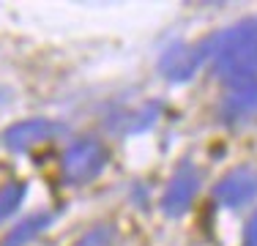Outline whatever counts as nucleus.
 Listing matches in <instances>:
<instances>
[{
	"mask_svg": "<svg viewBox=\"0 0 257 246\" xmlns=\"http://www.w3.org/2000/svg\"><path fill=\"white\" fill-rule=\"evenodd\" d=\"M211 60L230 90H257V17L213 36Z\"/></svg>",
	"mask_w": 257,
	"mask_h": 246,
	"instance_id": "f257e3e1",
	"label": "nucleus"
},
{
	"mask_svg": "<svg viewBox=\"0 0 257 246\" xmlns=\"http://www.w3.org/2000/svg\"><path fill=\"white\" fill-rule=\"evenodd\" d=\"M109 162V148L99 137H79L63 151L60 175L69 186H85L96 181Z\"/></svg>",
	"mask_w": 257,
	"mask_h": 246,
	"instance_id": "f03ea898",
	"label": "nucleus"
},
{
	"mask_svg": "<svg viewBox=\"0 0 257 246\" xmlns=\"http://www.w3.org/2000/svg\"><path fill=\"white\" fill-rule=\"evenodd\" d=\"M208 58H211V39L200 41V44H178L162 55L159 71L173 82H186Z\"/></svg>",
	"mask_w": 257,
	"mask_h": 246,
	"instance_id": "7ed1b4c3",
	"label": "nucleus"
},
{
	"mask_svg": "<svg viewBox=\"0 0 257 246\" xmlns=\"http://www.w3.org/2000/svg\"><path fill=\"white\" fill-rule=\"evenodd\" d=\"M213 197L219 205L238 211V208L249 205L257 197V170L252 167H235L224 178H219L213 186Z\"/></svg>",
	"mask_w": 257,
	"mask_h": 246,
	"instance_id": "20e7f679",
	"label": "nucleus"
},
{
	"mask_svg": "<svg viewBox=\"0 0 257 246\" xmlns=\"http://www.w3.org/2000/svg\"><path fill=\"white\" fill-rule=\"evenodd\" d=\"M200 192V172L194 170V164H181L173 172L167 189L162 194V211L167 216H183L192 208L194 197Z\"/></svg>",
	"mask_w": 257,
	"mask_h": 246,
	"instance_id": "39448f33",
	"label": "nucleus"
},
{
	"mask_svg": "<svg viewBox=\"0 0 257 246\" xmlns=\"http://www.w3.org/2000/svg\"><path fill=\"white\" fill-rule=\"evenodd\" d=\"M60 134V126L55 120H44V118H33V120H22L14 123L11 129H6L3 140L11 151H30V148L50 143Z\"/></svg>",
	"mask_w": 257,
	"mask_h": 246,
	"instance_id": "423d86ee",
	"label": "nucleus"
},
{
	"mask_svg": "<svg viewBox=\"0 0 257 246\" xmlns=\"http://www.w3.org/2000/svg\"><path fill=\"white\" fill-rule=\"evenodd\" d=\"M50 224H52V213L39 211V213H33V216H28L25 221H20V224H17L14 230L3 238V243H0V246H25V243L33 241L39 232H44Z\"/></svg>",
	"mask_w": 257,
	"mask_h": 246,
	"instance_id": "0eeeda50",
	"label": "nucleus"
},
{
	"mask_svg": "<svg viewBox=\"0 0 257 246\" xmlns=\"http://www.w3.org/2000/svg\"><path fill=\"white\" fill-rule=\"evenodd\" d=\"M222 112L232 123L254 118L257 115V90H230V96L224 98Z\"/></svg>",
	"mask_w": 257,
	"mask_h": 246,
	"instance_id": "6e6552de",
	"label": "nucleus"
},
{
	"mask_svg": "<svg viewBox=\"0 0 257 246\" xmlns=\"http://www.w3.org/2000/svg\"><path fill=\"white\" fill-rule=\"evenodd\" d=\"M25 194H28V183L25 181H9V183L0 186V224L22 205Z\"/></svg>",
	"mask_w": 257,
	"mask_h": 246,
	"instance_id": "1a4fd4ad",
	"label": "nucleus"
},
{
	"mask_svg": "<svg viewBox=\"0 0 257 246\" xmlns=\"http://www.w3.org/2000/svg\"><path fill=\"white\" fill-rule=\"evenodd\" d=\"M74 246H118V235H115L112 224H99L85 232Z\"/></svg>",
	"mask_w": 257,
	"mask_h": 246,
	"instance_id": "9d476101",
	"label": "nucleus"
},
{
	"mask_svg": "<svg viewBox=\"0 0 257 246\" xmlns=\"http://www.w3.org/2000/svg\"><path fill=\"white\" fill-rule=\"evenodd\" d=\"M241 246H257V211H254V216L249 219L246 230H243V243Z\"/></svg>",
	"mask_w": 257,
	"mask_h": 246,
	"instance_id": "9b49d317",
	"label": "nucleus"
}]
</instances>
